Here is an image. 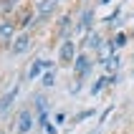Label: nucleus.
Wrapping results in <instances>:
<instances>
[{
    "instance_id": "f257e3e1",
    "label": "nucleus",
    "mask_w": 134,
    "mask_h": 134,
    "mask_svg": "<svg viewBox=\"0 0 134 134\" xmlns=\"http://www.w3.org/2000/svg\"><path fill=\"white\" fill-rule=\"evenodd\" d=\"M76 56H79V53H76V43L71 41V38H68V41H63V43H61V48H58V61H61V63H66V66H68V63L74 66Z\"/></svg>"
},
{
    "instance_id": "f03ea898",
    "label": "nucleus",
    "mask_w": 134,
    "mask_h": 134,
    "mask_svg": "<svg viewBox=\"0 0 134 134\" xmlns=\"http://www.w3.org/2000/svg\"><path fill=\"white\" fill-rule=\"evenodd\" d=\"M91 23H94V8H83L81 18H79V23H76V33H81V36H89L91 33Z\"/></svg>"
},
{
    "instance_id": "7ed1b4c3",
    "label": "nucleus",
    "mask_w": 134,
    "mask_h": 134,
    "mask_svg": "<svg viewBox=\"0 0 134 134\" xmlns=\"http://www.w3.org/2000/svg\"><path fill=\"white\" fill-rule=\"evenodd\" d=\"M30 129H33V111H30V109H20L18 121H15V132L18 134H28Z\"/></svg>"
},
{
    "instance_id": "20e7f679",
    "label": "nucleus",
    "mask_w": 134,
    "mask_h": 134,
    "mask_svg": "<svg viewBox=\"0 0 134 134\" xmlns=\"http://www.w3.org/2000/svg\"><path fill=\"white\" fill-rule=\"evenodd\" d=\"M89 68H91V58H89V53H79V56H76V61H74V74H76V79L81 81L83 76L89 74Z\"/></svg>"
},
{
    "instance_id": "39448f33",
    "label": "nucleus",
    "mask_w": 134,
    "mask_h": 134,
    "mask_svg": "<svg viewBox=\"0 0 134 134\" xmlns=\"http://www.w3.org/2000/svg\"><path fill=\"white\" fill-rule=\"evenodd\" d=\"M30 48V33L28 30H23V33H18L13 41V46H10V51H13V56H20V53H25Z\"/></svg>"
},
{
    "instance_id": "423d86ee",
    "label": "nucleus",
    "mask_w": 134,
    "mask_h": 134,
    "mask_svg": "<svg viewBox=\"0 0 134 134\" xmlns=\"http://www.w3.org/2000/svg\"><path fill=\"white\" fill-rule=\"evenodd\" d=\"M48 68H53V63L51 61H43V58H36L33 63H30V68H28V79L33 81V79H38V76L43 74V71H48Z\"/></svg>"
},
{
    "instance_id": "0eeeda50",
    "label": "nucleus",
    "mask_w": 134,
    "mask_h": 134,
    "mask_svg": "<svg viewBox=\"0 0 134 134\" xmlns=\"http://www.w3.org/2000/svg\"><path fill=\"white\" fill-rule=\"evenodd\" d=\"M114 56H116V48H114L111 41H104V46L96 51V61H99V63H106V61L114 58Z\"/></svg>"
},
{
    "instance_id": "6e6552de",
    "label": "nucleus",
    "mask_w": 134,
    "mask_h": 134,
    "mask_svg": "<svg viewBox=\"0 0 134 134\" xmlns=\"http://www.w3.org/2000/svg\"><path fill=\"white\" fill-rule=\"evenodd\" d=\"M15 96H18V86H13L8 94H3V96H0V116H5V114H8V109L13 106Z\"/></svg>"
},
{
    "instance_id": "1a4fd4ad",
    "label": "nucleus",
    "mask_w": 134,
    "mask_h": 134,
    "mask_svg": "<svg viewBox=\"0 0 134 134\" xmlns=\"http://www.w3.org/2000/svg\"><path fill=\"white\" fill-rule=\"evenodd\" d=\"M104 46V38H101V33H96V30H91L89 36L83 38V48H89V51H99Z\"/></svg>"
},
{
    "instance_id": "9d476101",
    "label": "nucleus",
    "mask_w": 134,
    "mask_h": 134,
    "mask_svg": "<svg viewBox=\"0 0 134 134\" xmlns=\"http://www.w3.org/2000/svg\"><path fill=\"white\" fill-rule=\"evenodd\" d=\"M56 3H58V0H41V3H38V18H36V23H41V20H46V15H51L53 13V8H56Z\"/></svg>"
},
{
    "instance_id": "9b49d317",
    "label": "nucleus",
    "mask_w": 134,
    "mask_h": 134,
    "mask_svg": "<svg viewBox=\"0 0 134 134\" xmlns=\"http://www.w3.org/2000/svg\"><path fill=\"white\" fill-rule=\"evenodd\" d=\"M58 38H63V41L71 38V13H66L58 20Z\"/></svg>"
},
{
    "instance_id": "f8f14e48",
    "label": "nucleus",
    "mask_w": 134,
    "mask_h": 134,
    "mask_svg": "<svg viewBox=\"0 0 134 134\" xmlns=\"http://www.w3.org/2000/svg\"><path fill=\"white\" fill-rule=\"evenodd\" d=\"M119 66H121V58H119V56L109 58V61L104 63V71H106V76H114L116 71H119Z\"/></svg>"
},
{
    "instance_id": "ddd939ff",
    "label": "nucleus",
    "mask_w": 134,
    "mask_h": 134,
    "mask_svg": "<svg viewBox=\"0 0 134 134\" xmlns=\"http://www.w3.org/2000/svg\"><path fill=\"white\" fill-rule=\"evenodd\" d=\"M94 114H96V109H83V111H79V114L71 116V124H81V121H86L89 116H94Z\"/></svg>"
},
{
    "instance_id": "4468645a",
    "label": "nucleus",
    "mask_w": 134,
    "mask_h": 134,
    "mask_svg": "<svg viewBox=\"0 0 134 134\" xmlns=\"http://www.w3.org/2000/svg\"><path fill=\"white\" fill-rule=\"evenodd\" d=\"M127 41H129V36H127V33H121V30L111 38V43H114V48H116V51H119V48H124V46H127Z\"/></svg>"
},
{
    "instance_id": "2eb2a0df",
    "label": "nucleus",
    "mask_w": 134,
    "mask_h": 134,
    "mask_svg": "<svg viewBox=\"0 0 134 134\" xmlns=\"http://www.w3.org/2000/svg\"><path fill=\"white\" fill-rule=\"evenodd\" d=\"M33 101H36V109H38V114L48 111V101H46V96H41V94H38V96L33 99Z\"/></svg>"
},
{
    "instance_id": "dca6fc26",
    "label": "nucleus",
    "mask_w": 134,
    "mask_h": 134,
    "mask_svg": "<svg viewBox=\"0 0 134 134\" xmlns=\"http://www.w3.org/2000/svg\"><path fill=\"white\" fill-rule=\"evenodd\" d=\"M13 36V23H0V38H10Z\"/></svg>"
},
{
    "instance_id": "f3484780",
    "label": "nucleus",
    "mask_w": 134,
    "mask_h": 134,
    "mask_svg": "<svg viewBox=\"0 0 134 134\" xmlns=\"http://www.w3.org/2000/svg\"><path fill=\"white\" fill-rule=\"evenodd\" d=\"M53 81H56V71H53V68H48V71H46V76H43V86L48 89V86H53Z\"/></svg>"
},
{
    "instance_id": "a211bd4d",
    "label": "nucleus",
    "mask_w": 134,
    "mask_h": 134,
    "mask_svg": "<svg viewBox=\"0 0 134 134\" xmlns=\"http://www.w3.org/2000/svg\"><path fill=\"white\" fill-rule=\"evenodd\" d=\"M13 8H15V3H10V0H3L0 10H3V13H13Z\"/></svg>"
},
{
    "instance_id": "6ab92c4d",
    "label": "nucleus",
    "mask_w": 134,
    "mask_h": 134,
    "mask_svg": "<svg viewBox=\"0 0 134 134\" xmlns=\"http://www.w3.org/2000/svg\"><path fill=\"white\" fill-rule=\"evenodd\" d=\"M119 13H121V10H119V8H116V10H114V13L109 15V18H106V23H114V20H116V18H119Z\"/></svg>"
},
{
    "instance_id": "aec40b11",
    "label": "nucleus",
    "mask_w": 134,
    "mask_h": 134,
    "mask_svg": "<svg viewBox=\"0 0 134 134\" xmlns=\"http://www.w3.org/2000/svg\"><path fill=\"white\" fill-rule=\"evenodd\" d=\"M46 134H56V132H58V129H56V124H46Z\"/></svg>"
},
{
    "instance_id": "412c9836",
    "label": "nucleus",
    "mask_w": 134,
    "mask_h": 134,
    "mask_svg": "<svg viewBox=\"0 0 134 134\" xmlns=\"http://www.w3.org/2000/svg\"><path fill=\"white\" fill-rule=\"evenodd\" d=\"M10 3H18V0H10Z\"/></svg>"
}]
</instances>
